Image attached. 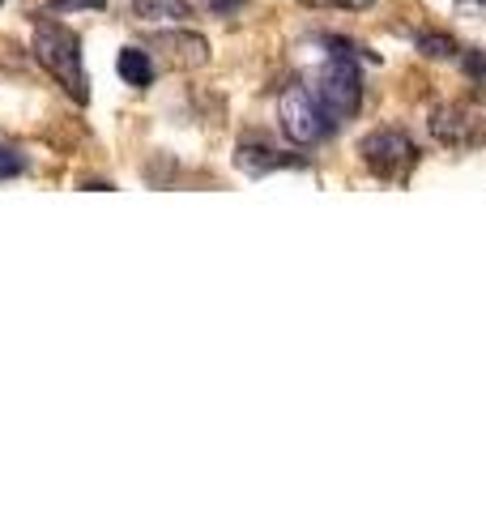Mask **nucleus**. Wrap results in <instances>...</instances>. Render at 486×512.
Instances as JSON below:
<instances>
[{
	"mask_svg": "<svg viewBox=\"0 0 486 512\" xmlns=\"http://www.w3.org/2000/svg\"><path fill=\"white\" fill-rule=\"evenodd\" d=\"M56 13H69V9H103L107 0H47Z\"/></svg>",
	"mask_w": 486,
	"mask_h": 512,
	"instance_id": "ddd939ff",
	"label": "nucleus"
},
{
	"mask_svg": "<svg viewBox=\"0 0 486 512\" xmlns=\"http://www.w3.org/2000/svg\"><path fill=\"white\" fill-rule=\"evenodd\" d=\"M312 94L320 99V107L329 111L333 124L359 116V107H363L359 56H350V52H329V60H324V69H320L316 86H312Z\"/></svg>",
	"mask_w": 486,
	"mask_h": 512,
	"instance_id": "f03ea898",
	"label": "nucleus"
},
{
	"mask_svg": "<svg viewBox=\"0 0 486 512\" xmlns=\"http://www.w3.org/2000/svg\"><path fill=\"white\" fill-rule=\"evenodd\" d=\"M116 69H120V77L133 90H145L154 82V60H150V52H141V47H124L120 60H116Z\"/></svg>",
	"mask_w": 486,
	"mask_h": 512,
	"instance_id": "6e6552de",
	"label": "nucleus"
},
{
	"mask_svg": "<svg viewBox=\"0 0 486 512\" xmlns=\"http://www.w3.org/2000/svg\"><path fill=\"white\" fill-rule=\"evenodd\" d=\"M303 5H312V9H350V13H359V9H371L376 0H303Z\"/></svg>",
	"mask_w": 486,
	"mask_h": 512,
	"instance_id": "f8f14e48",
	"label": "nucleus"
},
{
	"mask_svg": "<svg viewBox=\"0 0 486 512\" xmlns=\"http://www.w3.org/2000/svg\"><path fill=\"white\" fill-rule=\"evenodd\" d=\"M30 163L18 146H0V180H13V175H22Z\"/></svg>",
	"mask_w": 486,
	"mask_h": 512,
	"instance_id": "9b49d317",
	"label": "nucleus"
},
{
	"mask_svg": "<svg viewBox=\"0 0 486 512\" xmlns=\"http://www.w3.org/2000/svg\"><path fill=\"white\" fill-rule=\"evenodd\" d=\"M35 56H39L43 69L64 86V94H69L73 103H81V107L90 103V77H86V64H81V35L77 30L43 18L35 26Z\"/></svg>",
	"mask_w": 486,
	"mask_h": 512,
	"instance_id": "f257e3e1",
	"label": "nucleus"
},
{
	"mask_svg": "<svg viewBox=\"0 0 486 512\" xmlns=\"http://www.w3.org/2000/svg\"><path fill=\"white\" fill-rule=\"evenodd\" d=\"M0 5H5V0H0Z\"/></svg>",
	"mask_w": 486,
	"mask_h": 512,
	"instance_id": "dca6fc26",
	"label": "nucleus"
},
{
	"mask_svg": "<svg viewBox=\"0 0 486 512\" xmlns=\"http://www.w3.org/2000/svg\"><path fill=\"white\" fill-rule=\"evenodd\" d=\"M465 73H474V77H486V56H482V52L465 56Z\"/></svg>",
	"mask_w": 486,
	"mask_h": 512,
	"instance_id": "2eb2a0df",
	"label": "nucleus"
},
{
	"mask_svg": "<svg viewBox=\"0 0 486 512\" xmlns=\"http://www.w3.org/2000/svg\"><path fill=\"white\" fill-rule=\"evenodd\" d=\"M431 133L444 146H469V141L482 137V120L469 107H440V111H431Z\"/></svg>",
	"mask_w": 486,
	"mask_h": 512,
	"instance_id": "39448f33",
	"label": "nucleus"
},
{
	"mask_svg": "<svg viewBox=\"0 0 486 512\" xmlns=\"http://www.w3.org/2000/svg\"><path fill=\"white\" fill-rule=\"evenodd\" d=\"M278 120H282V133L286 141H295V146H316V141H324L333 133V120L329 111L320 107V99L312 94V86H286L282 99H278Z\"/></svg>",
	"mask_w": 486,
	"mask_h": 512,
	"instance_id": "7ed1b4c3",
	"label": "nucleus"
},
{
	"mask_svg": "<svg viewBox=\"0 0 486 512\" xmlns=\"http://www.w3.org/2000/svg\"><path fill=\"white\" fill-rule=\"evenodd\" d=\"M150 47L154 52H167L184 69H197V64L209 60V43L201 35H192V30H158V35H150Z\"/></svg>",
	"mask_w": 486,
	"mask_h": 512,
	"instance_id": "0eeeda50",
	"label": "nucleus"
},
{
	"mask_svg": "<svg viewBox=\"0 0 486 512\" xmlns=\"http://www.w3.org/2000/svg\"><path fill=\"white\" fill-rule=\"evenodd\" d=\"M137 18H192V9L184 0H133Z\"/></svg>",
	"mask_w": 486,
	"mask_h": 512,
	"instance_id": "1a4fd4ad",
	"label": "nucleus"
},
{
	"mask_svg": "<svg viewBox=\"0 0 486 512\" xmlns=\"http://www.w3.org/2000/svg\"><path fill=\"white\" fill-rule=\"evenodd\" d=\"M235 167L248 171V175H269V171H286V167H307L299 154H286V150H273L269 141H239L235 150Z\"/></svg>",
	"mask_w": 486,
	"mask_h": 512,
	"instance_id": "423d86ee",
	"label": "nucleus"
},
{
	"mask_svg": "<svg viewBox=\"0 0 486 512\" xmlns=\"http://www.w3.org/2000/svg\"><path fill=\"white\" fill-rule=\"evenodd\" d=\"M359 158L380 180H405L418 167V146L401 128H376V133H367L359 141Z\"/></svg>",
	"mask_w": 486,
	"mask_h": 512,
	"instance_id": "20e7f679",
	"label": "nucleus"
},
{
	"mask_svg": "<svg viewBox=\"0 0 486 512\" xmlns=\"http://www.w3.org/2000/svg\"><path fill=\"white\" fill-rule=\"evenodd\" d=\"M461 18H486V0H457Z\"/></svg>",
	"mask_w": 486,
	"mask_h": 512,
	"instance_id": "4468645a",
	"label": "nucleus"
},
{
	"mask_svg": "<svg viewBox=\"0 0 486 512\" xmlns=\"http://www.w3.org/2000/svg\"><path fill=\"white\" fill-rule=\"evenodd\" d=\"M418 52H423L427 60H452L461 52V43L444 35V30H435V35H418Z\"/></svg>",
	"mask_w": 486,
	"mask_h": 512,
	"instance_id": "9d476101",
	"label": "nucleus"
}]
</instances>
